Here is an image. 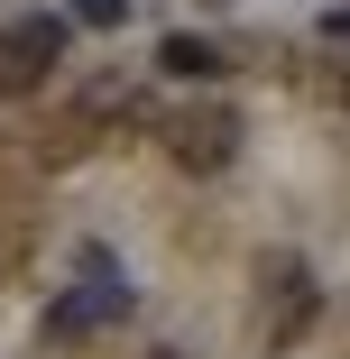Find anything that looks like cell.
Masks as SVG:
<instances>
[{
  "label": "cell",
  "mask_w": 350,
  "mask_h": 359,
  "mask_svg": "<svg viewBox=\"0 0 350 359\" xmlns=\"http://www.w3.org/2000/svg\"><path fill=\"white\" fill-rule=\"evenodd\" d=\"M120 313H129V276H120V258L102 240H83L74 249V285H65V304L46 313V332L55 341H83V332H111Z\"/></svg>",
  "instance_id": "6da1fadb"
},
{
  "label": "cell",
  "mask_w": 350,
  "mask_h": 359,
  "mask_svg": "<svg viewBox=\"0 0 350 359\" xmlns=\"http://www.w3.org/2000/svg\"><path fill=\"white\" fill-rule=\"evenodd\" d=\"M74 10H83L93 28H120V19H129V0H74Z\"/></svg>",
  "instance_id": "8992f818"
},
{
  "label": "cell",
  "mask_w": 350,
  "mask_h": 359,
  "mask_svg": "<svg viewBox=\"0 0 350 359\" xmlns=\"http://www.w3.org/2000/svg\"><path fill=\"white\" fill-rule=\"evenodd\" d=\"M166 157H175L184 175H222V166L240 157V111H231V102L175 111V120H166Z\"/></svg>",
  "instance_id": "277c9868"
},
{
  "label": "cell",
  "mask_w": 350,
  "mask_h": 359,
  "mask_svg": "<svg viewBox=\"0 0 350 359\" xmlns=\"http://www.w3.org/2000/svg\"><path fill=\"white\" fill-rule=\"evenodd\" d=\"M314 313H323L314 267H304L295 249H267V258H258V350H295V341L314 332Z\"/></svg>",
  "instance_id": "7a4b0ae2"
},
{
  "label": "cell",
  "mask_w": 350,
  "mask_h": 359,
  "mask_svg": "<svg viewBox=\"0 0 350 359\" xmlns=\"http://www.w3.org/2000/svg\"><path fill=\"white\" fill-rule=\"evenodd\" d=\"M157 65H166L175 83H213V74H222V46H213V37H166Z\"/></svg>",
  "instance_id": "5b68a950"
},
{
  "label": "cell",
  "mask_w": 350,
  "mask_h": 359,
  "mask_svg": "<svg viewBox=\"0 0 350 359\" xmlns=\"http://www.w3.org/2000/svg\"><path fill=\"white\" fill-rule=\"evenodd\" d=\"M157 359H175V350H157Z\"/></svg>",
  "instance_id": "ba28073f"
},
{
  "label": "cell",
  "mask_w": 350,
  "mask_h": 359,
  "mask_svg": "<svg viewBox=\"0 0 350 359\" xmlns=\"http://www.w3.org/2000/svg\"><path fill=\"white\" fill-rule=\"evenodd\" d=\"M323 37H350V10H332V19H323Z\"/></svg>",
  "instance_id": "52a82bcc"
},
{
  "label": "cell",
  "mask_w": 350,
  "mask_h": 359,
  "mask_svg": "<svg viewBox=\"0 0 350 359\" xmlns=\"http://www.w3.org/2000/svg\"><path fill=\"white\" fill-rule=\"evenodd\" d=\"M55 65H65V19L55 10H19L10 28H0V93H10V102L37 93Z\"/></svg>",
  "instance_id": "3957f363"
}]
</instances>
